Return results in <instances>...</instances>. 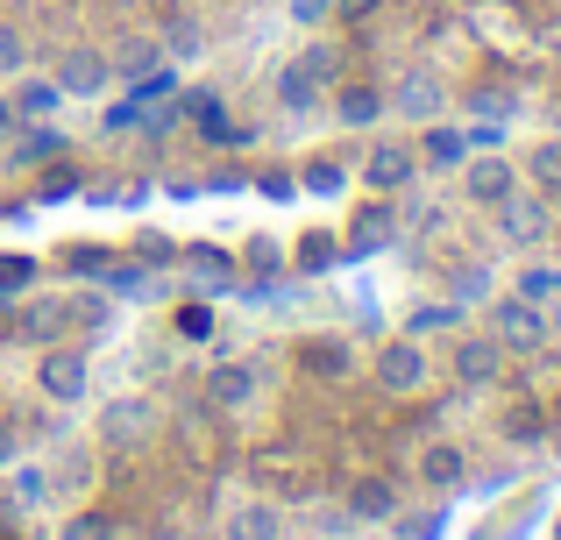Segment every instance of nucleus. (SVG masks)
<instances>
[{
  "mask_svg": "<svg viewBox=\"0 0 561 540\" xmlns=\"http://www.w3.org/2000/svg\"><path fill=\"white\" fill-rule=\"evenodd\" d=\"M370 377H377L383 391H391V399H412V391L434 384V356H426L420 334H391V342H383L377 356H370Z\"/></svg>",
  "mask_w": 561,
  "mask_h": 540,
  "instance_id": "1",
  "label": "nucleus"
},
{
  "mask_svg": "<svg viewBox=\"0 0 561 540\" xmlns=\"http://www.w3.org/2000/svg\"><path fill=\"white\" fill-rule=\"evenodd\" d=\"M383 114H391V122H412V128L440 122V114H448V79H440V71H426V65L398 71L391 93H383Z\"/></svg>",
  "mask_w": 561,
  "mask_h": 540,
  "instance_id": "2",
  "label": "nucleus"
},
{
  "mask_svg": "<svg viewBox=\"0 0 561 540\" xmlns=\"http://www.w3.org/2000/svg\"><path fill=\"white\" fill-rule=\"evenodd\" d=\"M36 391L50 405H85L93 399V363H85V348H43V363H36Z\"/></svg>",
  "mask_w": 561,
  "mask_h": 540,
  "instance_id": "3",
  "label": "nucleus"
},
{
  "mask_svg": "<svg viewBox=\"0 0 561 540\" xmlns=\"http://www.w3.org/2000/svg\"><path fill=\"white\" fill-rule=\"evenodd\" d=\"M491 334L505 356H534V348H548V313H540V299H491Z\"/></svg>",
  "mask_w": 561,
  "mask_h": 540,
  "instance_id": "4",
  "label": "nucleus"
},
{
  "mask_svg": "<svg viewBox=\"0 0 561 540\" xmlns=\"http://www.w3.org/2000/svg\"><path fill=\"white\" fill-rule=\"evenodd\" d=\"M497 235H505V250H534V242L554 235V214H548V193H505L491 207Z\"/></svg>",
  "mask_w": 561,
  "mask_h": 540,
  "instance_id": "5",
  "label": "nucleus"
},
{
  "mask_svg": "<svg viewBox=\"0 0 561 540\" xmlns=\"http://www.w3.org/2000/svg\"><path fill=\"white\" fill-rule=\"evenodd\" d=\"M50 79H57L65 100H93V93L114 85V65H107V50H93V43H65L57 65H50Z\"/></svg>",
  "mask_w": 561,
  "mask_h": 540,
  "instance_id": "6",
  "label": "nucleus"
},
{
  "mask_svg": "<svg viewBox=\"0 0 561 540\" xmlns=\"http://www.w3.org/2000/svg\"><path fill=\"white\" fill-rule=\"evenodd\" d=\"M448 377L462 391L497 384V377H505V348H497V334L491 328H483V334H455V342H448Z\"/></svg>",
  "mask_w": 561,
  "mask_h": 540,
  "instance_id": "7",
  "label": "nucleus"
},
{
  "mask_svg": "<svg viewBox=\"0 0 561 540\" xmlns=\"http://www.w3.org/2000/svg\"><path fill=\"white\" fill-rule=\"evenodd\" d=\"M420 142L405 136H377L370 157H363V179H370V193H412V179H420Z\"/></svg>",
  "mask_w": 561,
  "mask_h": 540,
  "instance_id": "8",
  "label": "nucleus"
},
{
  "mask_svg": "<svg viewBox=\"0 0 561 540\" xmlns=\"http://www.w3.org/2000/svg\"><path fill=\"white\" fill-rule=\"evenodd\" d=\"M157 434V405L142 391H122V399L100 405V448H142Z\"/></svg>",
  "mask_w": 561,
  "mask_h": 540,
  "instance_id": "9",
  "label": "nucleus"
},
{
  "mask_svg": "<svg viewBox=\"0 0 561 540\" xmlns=\"http://www.w3.org/2000/svg\"><path fill=\"white\" fill-rule=\"evenodd\" d=\"M462 193L477 199V207H497L505 193H519V164H512L505 150H469L462 157Z\"/></svg>",
  "mask_w": 561,
  "mask_h": 540,
  "instance_id": "10",
  "label": "nucleus"
},
{
  "mask_svg": "<svg viewBox=\"0 0 561 540\" xmlns=\"http://www.w3.org/2000/svg\"><path fill=\"white\" fill-rule=\"evenodd\" d=\"M356 342H348V334H306L299 342V370L313 377V384H348V377H356Z\"/></svg>",
  "mask_w": 561,
  "mask_h": 540,
  "instance_id": "11",
  "label": "nucleus"
},
{
  "mask_svg": "<svg viewBox=\"0 0 561 540\" xmlns=\"http://www.w3.org/2000/svg\"><path fill=\"white\" fill-rule=\"evenodd\" d=\"M256 399H263L256 363H206V405L214 413H249Z\"/></svg>",
  "mask_w": 561,
  "mask_h": 540,
  "instance_id": "12",
  "label": "nucleus"
},
{
  "mask_svg": "<svg viewBox=\"0 0 561 540\" xmlns=\"http://www.w3.org/2000/svg\"><path fill=\"white\" fill-rule=\"evenodd\" d=\"M348 527H391L398 513H405V498H398V484L391 476H356V484H348Z\"/></svg>",
  "mask_w": 561,
  "mask_h": 540,
  "instance_id": "13",
  "label": "nucleus"
},
{
  "mask_svg": "<svg viewBox=\"0 0 561 540\" xmlns=\"http://www.w3.org/2000/svg\"><path fill=\"white\" fill-rule=\"evenodd\" d=\"M320 79H328V50L291 57V65L277 71V107H285V114H306V107L320 100Z\"/></svg>",
  "mask_w": 561,
  "mask_h": 540,
  "instance_id": "14",
  "label": "nucleus"
},
{
  "mask_svg": "<svg viewBox=\"0 0 561 540\" xmlns=\"http://www.w3.org/2000/svg\"><path fill=\"white\" fill-rule=\"evenodd\" d=\"M14 334H22V342H36V348L65 342V334H71V306L65 299H28L22 313H14Z\"/></svg>",
  "mask_w": 561,
  "mask_h": 540,
  "instance_id": "15",
  "label": "nucleus"
},
{
  "mask_svg": "<svg viewBox=\"0 0 561 540\" xmlns=\"http://www.w3.org/2000/svg\"><path fill=\"white\" fill-rule=\"evenodd\" d=\"M469 150H477V142H469V128H448V114H440V122H426V136H420V164L426 171H462Z\"/></svg>",
  "mask_w": 561,
  "mask_h": 540,
  "instance_id": "16",
  "label": "nucleus"
},
{
  "mask_svg": "<svg viewBox=\"0 0 561 540\" xmlns=\"http://www.w3.org/2000/svg\"><path fill=\"white\" fill-rule=\"evenodd\" d=\"M420 484L426 491H462L469 484V456L455 441H426L420 448Z\"/></svg>",
  "mask_w": 561,
  "mask_h": 540,
  "instance_id": "17",
  "label": "nucleus"
},
{
  "mask_svg": "<svg viewBox=\"0 0 561 540\" xmlns=\"http://www.w3.org/2000/svg\"><path fill=\"white\" fill-rule=\"evenodd\" d=\"M277 533H285V505L277 498H249V505L228 513V533L220 540H277Z\"/></svg>",
  "mask_w": 561,
  "mask_h": 540,
  "instance_id": "18",
  "label": "nucleus"
},
{
  "mask_svg": "<svg viewBox=\"0 0 561 540\" xmlns=\"http://www.w3.org/2000/svg\"><path fill=\"white\" fill-rule=\"evenodd\" d=\"M391 235H398V193H383L377 207L356 214V228H348L342 250H377V242H391Z\"/></svg>",
  "mask_w": 561,
  "mask_h": 540,
  "instance_id": "19",
  "label": "nucleus"
},
{
  "mask_svg": "<svg viewBox=\"0 0 561 540\" xmlns=\"http://www.w3.org/2000/svg\"><path fill=\"white\" fill-rule=\"evenodd\" d=\"M334 122L342 128H377L383 122V93L377 85H342V93H334Z\"/></svg>",
  "mask_w": 561,
  "mask_h": 540,
  "instance_id": "20",
  "label": "nucleus"
},
{
  "mask_svg": "<svg viewBox=\"0 0 561 540\" xmlns=\"http://www.w3.org/2000/svg\"><path fill=\"white\" fill-rule=\"evenodd\" d=\"M107 65H114V79H157V71H171V57H164V43H122Z\"/></svg>",
  "mask_w": 561,
  "mask_h": 540,
  "instance_id": "21",
  "label": "nucleus"
},
{
  "mask_svg": "<svg viewBox=\"0 0 561 540\" xmlns=\"http://www.w3.org/2000/svg\"><path fill=\"white\" fill-rule=\"evenodd\" d=\"M519 179H534V193H561V136H548V142H534V150H526Z\"/></svg>",
  "mask_w": 561,
  "mask_h": 540,
  "instance_id": "22",
  "label": "nucleus"
},
{
  "mask_svg": "<svg viewBox=\"0 0 561 540\" xmlns=\"http://www.w3.org/2000/svg\"><path fill=\"white\" fill-rule=\"evenodd\" d=\"M57 107H65L57 79H22V85H14V114H22V122H50Z\"/></svg>",
  "mask_w": 561,
  "mask_h": 540,
  "instance_id": "23",
  "label": "nucleus"
},
{
  "mask_svg": "<svg viewBox=\"0 0 561 540\" xmlns=\"http://www.w3.org/2000/svg\"><path fill=\"white\" fill-rule=\"evenodd\" d=\"M448 299L455 306H491L497 299V277L483 271V264H462V271H448Z\"/></svg>",
  "mask_w": 561,
  "mask_h": 540,
  "instance_id": "24",
  "label": "nucleus"
},
{
  "mask_svg": "<svg viewBox=\"0 0 561 540\" xmlns=\"http://www.w3.org/2000/svg\"><path fill=\"white\" fill-rule=\"evenodd\" d=\"M8 491H14V505H50V470H36V462H8Z\"/></svg>",
  "mask_w": 561,
  "mask_h": 540,
  "instance_id": "25",
  "label": "nucleus"
},
{
  "mask_svg": "<svg viewBox=\"0 0 561 540\" xmlns=\"http://www.w3.org/2000/svg\"><path fill=\"white\" fill-rule=\"evenodd\" d=\"M185 271H192V285H206V291L234 285V256H220V250H192V256H185Z\"/></svg>",
  "mask_w": 561,
  "mask_h": 540,
  "instance_id": "26",
  "label": "nucleus"
},
{
  "mask_svg": "<svg viewBox=\"0 0 561 540\" xmlns=\"http://www.w3.org/2000/svg\"><path fill=\"white\" fill-rule=\"evenodd\" d=\"M342 179H348L342 157H306V164H299V185H306V193H320V199L342 193Z\"/></svg>",
  "mask_w": 561,
  "mask_h": 540,
  "instance_id": "27",
  "label": "nucleus"
},
{
  "mask_svg": "<svg viewBox=\"0 0 561 540\" xmlns=\"http://www.w3.org/2000/svg\"><path fill=\"white\" fill-rule=\"evenodd\" d=\"M497 434H505V441H519V448H540V441H548V420H540L534 405H512V413L497 420Z\"/></svg>",
  "mask_w": 561,
  "mask_h": 540,
  "instance_id": "28",
  "label": "nucleus"
},
{
  "mask_svg": "<svg viewBox=\"0 0 561 540\" xmlns=\"http://www.w3.org/2000/svg\"><path fill=\"white\" fill-rule=\"evenodd\" d=\"M206 50V28L192 22V14H171L164 22V57H199Z\"/></svg>",
  "mask_w": 561,
  "mask_h": 540,
  "instance_id": "29",
  "label": "nucleus"
},
{
  "mask_svg": "<svg viewBox=\"0 0 561 540\" xmlns=\"http://www.w3.org/2000/svg\"><path fill=\"white\" fill-rule=\"evenodd\" d=\"M28 71V36L14 22H0V79H22Z\"/></svg>",
  "mask_w": 561,
  "mask_h": 540,
  "instance_id": "30",
  "label": "nucleus"
},
{
  "mask_svg": "<svg viewBox=\"0 0 561 540\" xmlns=\"http://www.w3.org/2000/svg\"><path fill=\"white\" fill-rule=\"evenodd\" d=\"M57 540H122V527H114V519H100V513H71Z\"/></svg>",
  "mask_w": 561,
  "mask_h": 540,
  "instance_id": "31",
  "label": "nucleus"
},
{
  "mask_svg": "<svg viewBox=\"0 0 561 540\" xmlns=\"http://www.w3.org/2000/svg\"><path fill=\"white\" fill-rule=\"evenodd\" d=\"M455 320H462V306H455V299H440V306H420V313H412V334H420V342H426V334H440V328L455 334Z\"/></svg>",
  "mask_w": 561,
  "mask_h": 540,
  "instance_id": "32",
  "label": "nucleus"
},
{
  "mask_svg": "<svg viewBox=\"0 0 561 540\" xmlns=\"http://www.w3.org/2000/svg\"><path fill=\"white\" fill-rule=\"evenodd\" d=\"M334 250H342L334 235H306V242H299V271H328V264H334Z\"/></svg>",
  "mask_w": 561,
  "mask_h": 540,
  "instance_id": "33",
  "label": "nucleus"
},
{
  "mask_svg": "<svg viewBox=\"0 0 561 540\" xmlns=\"http://www.w3.org/2000/svg\"><path fill=\"white\" fill-rule=\"evenodd\" d=\"M14 157H22V164H43V157H65V136H57V128L43 136V128H36V136H28V142H22Z\"/></svg>",
  "mask_w": 561,
  "mask_h": 540,
  "instance_id": "34",
  "label": "nucleus"
},
{
  "mask_svg": "<svg viewBox=\"0 0 561 540\" xmlns=\"http://www.w3.org/2000/svg\"><path fill=\"white\" fill-rule=\"evenodd\" d=\"M554 291H561V264H554V271H526V277H519V299H554Z\"/></svg>",
  "mask_w": 561,
  "mask_h": 540,
  "instance_id": "35",
  "label": "nucleus"
},
{
  "mask_svg": "<svg viewBox=\"0 0 561 540\" xmlns=\"http://www.w3.org/2000/svg\"><path fill=\"white\" fill-rule=\"evenodd\" d=\"M398 221H405L412 235H434V228H440V207H434V199H412V207L398 214Z\"/></svg>",
  "mask_w": 561,
  "mask_h": 540,
  "instance_id": "36",
  "label": "nucleus"
},
{
  "mask_svg": "<svg viewBox=\"0 0 561 540\" xmlns=\"http://www.w3.org/2000/svg\"><path fill=\"white\" fill-rule=\"evenodd\" d=\"M398 540H440V513H420V519H405V533Z\"/></svg>",
  "mask_w": 561,
  "mask_h": 540,
  "instance_id": "37",
  "label": "nucleus"
},
{
  "mask_svg": "<svg viewBox=\"0 0 561 540\" xmlns=\"http://www.w3.org/2000/svg\"><path fill=\"white\" fill-rule=\"evenodd\" d=\"M249 264H256V271H277V264H285V250H277V242H249Z\"/></svg>",
  "mask_w": 561,
  "mask_h": 540,
  "instance_id": "38",
  "label": "nucleus"
},
{
  "mask_svg": "<svg viewBox=\"0 0 561 540\" xmlns=\"http://www.w3.org/2000/svg\"><path fill=\"white\" fill-rule=\"evenodd\" d=\"M71 271H79V277H100V271H107V256H100V250H79V256H71Z\"/></svg>",
  "mask_w": 561,
  "mask_h": 540,
  "instance_id": "39",
  "label": "nucleus"
},
{
  "mask_svg": "<svg viewBox=\"0 0 561 540\" xmlns=\"http://www.w3.org/2000/svg\"><path fill=\"white\" fill-rule=\"evenodd\" d=\"M14 456H22V434H14V427H8V420H0V470H8V462H14Z\"/></svg>",
  "mask_w": 561,
  "mask_h": 540,
  "instance_id": "40",
  "label": "nucleus"
},
{
  "mask_svg": "<svg viewBox=\"0 0 561 540\" xmlns=\"http://www.w3.org/2000/svg\"><path fill=\"white\" fill-rule=\"evenodd\" d=\"M14 128H22V114H14V100H0V142H8Z\"/></svg>",
  "mask_w": 561,
  "mask_h": 540,
  "instance_id": "41",
  "label": "nucleus"
},
{
  "mask_svg": "<svg viewBox=\"0 0 561 540\" xmlns=\"http://www.w3.org/2000/svg\"><path fill=\"white\" fill-rule=\"evenodd\" d=\"M548 242H554V264H561V228H554V235H548Z\"/></svg>",
  "mask_w": 561,
  "mask_h": 540,
  "instance_id": "42",
  "label": "nucleus"
}]
</instances>
